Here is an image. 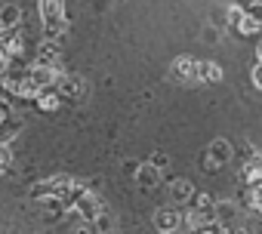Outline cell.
<instances>
[{
  "instance_id": "d6986e66",
  "label": "cell",
  "mask_w": 262,
  "mask_h": 234,
  "mask_svg": "<svg viewBox=\"0 0 262 234\" xmlns=\"http://www.w3.org/2000/svg\"><path fill=\"white\" fill-rule=\"evenodd\" d=\"M234 234H250V231H234Z\"/></svg>"
},
{
  "instance_id": "2e32d148",
  "label": "cell",
  "mask_w": 262,
  "mask_h": 234,
  "mask_svg": "<svg viewBox=\"0 0 262 234\" xmlns=\"http://www.w3.org/2000/svg\"><path fill=\"white\" fill-rule=\"evenodd\" d=\"M148 163H151V167H158V170H164V167H167V154H155Z\"/></svg>"
},
{
  "instance_id": "7a4b0ae2",
  "label": "cell",
  "mask_w": 262,
  "mask_h": 234,
  "mask_svg": "<svg viewBox=\"0 0 262 234\" xmlns=\"http://www.w3.org/2000/svg\"><path fill=\"white\" fill-rule=\"evenodd\" d=\"M207 157L216 160L219 167H225V163L234 157V148H231V142H228L225 136H216V139L210 142V148H207Z\"/></svg>"
},
{
  "instance_id": "ba28073f",
  "label": "cell",
  "mask_w": 262,
  "mask_h": 234,
  "mask_svg": "<svg viewBox=\"0 0 262 234\" xmlns=\"http://www.w3.org/2000/svg\"><path fill=\"white\" fill-rule=\"evenodd\" d=\"M210 222H213V219H210V216H204V213H194V209L182 213V225H185L191 234H194V231H201V228H204V225H210Z\"/></svg>"
},
{
  "instance_id": "277c9868",
  "label": "cell",
  "mask_w": 262,
  "mask_h": 234,
  "mask_svg": "<svg viewBox=\"0 0 262 234\" xmlns=\"http://www.w3.org/2000/svg\"><path fill=\"white\" fill-rule=\"evenodd\" d=\"M222 65L207 59V62H198V83H222Z\"/></svg>"
},
{
  "instance_id": "3957f363",
  "label": "cell",
  "mask_w": 262,
  "mask_h": 234,
  "mask_svg": "<svg viewBox=\"0 0 262 234\" xmlns=\"http://www.w3.org/2000/svg\"><path fill=\"white\" fill-rule=\"evenodd\" d=\"M155 225L161 228V234L164 231H173V228H182V213L176 206H161L155 213Z\"/></svg>"
},
{
  "instance_id": "52a82bcc",
  "label": "cell",
  "mask_w": 262,
  "mask_h": 234,
  "mask_svg": "<svg viewBox=\"0 0 262 234\" xmlns=\"http://www.w3.org/2000/svg\"><path fill=\"white\" fill-rule=\"evenodd\" d=\"M170 194H173V203H188L191 194H194V185L188 179H173L170 182Z\"/></svg>"
},
{
  "instance_id": "8fae6325",
  "label": "cell",
  "mask_w": 262,
  "mask_h": 234,
  "mask_svg": "<svg viewBox=\"0 0 262 234\" xmlns=\"http://www.w3.org/2000/svg\"><path fill=\"white\" fill-rule=\"evenodd\" d=\"M237 213V203L234 200H216V209H213V219L219 222V219H231Z\"/></svg>"
},
{
  "instance_id": "9a60e30c",
  "label": "cell",
  "mask_w": 262,
  "mask_h": 234,
  "mask_svg": "<svg viewBox=\"0 0 262 234\" xmlns=\"http://www.w3.org/2000/svg\"><path fill=\"white\" fill-rule=\"evenodd\" d=\"M219 170H222V167H219V163H216V160H210V157H207V154H204V173H210V176H216V173H219Z\"/></svg>"
},
{
  "instance_id": "4fadbf2b",
  "label": "cell",
  "mask_w": 262,
  "mask_h": 234,
  "mask_svg": "<svg viewBox=\"0 0 262 234\" xmlns=\"http://www.w3.org/2000/svg\"><path fill=\"white\" fill-rule=\"evenodd\" d=\"M250 213H256L262 219V188H253V203H250Z\"/></svg>"
},
{
  "instance_id": "e0dca14e",
  "label": "cell",
  "mask_w": 262,
  "mask_h": 234,
  "mask_svg": "<svg viewBox=\"0 0 262 234\" xmlns=\"http://www.w3.org/2000/svg\"><path fill=\"white\" fill-rule=\"evenodd\" d=\"M256 62H262V40L256 43Z\"/></svg>"
},
{
  "instance_id": "6da1fadb",
  "label": "cell",
  "mask_w": 262,
  "mask_h": 234,
  "mask_svg": "<svg viewBox=\"0 0 262 234\" xmlns=\"http://www.w3.org/2000/svg\"><path fill=\"white\" fill-rule=\"evenodd\" d=\"M170 77L179 83H198V59L194 56H176L170 65Z\"/></svg>"
},
{
  "instance_id": "ffe728a7",
  "label": "cell",
  "mask_w": 262,
  "mask_h": 234,
  "mask_svg": "<svg viewBox=\"0 0 262 234\" xmlns=\"http://www.w3.org/2000/svg\"><path fill=\"white\" fill-rule=\"evenodd\" d=\"M234 4H247V0H234Z\"/></svg>"
},
{
  "instance_id": "5b68a950",
  "label": "cell",
  "mask_w": 262,
  "mask_h": 234,
  "mask_svg": "<svg viewBox=\"0 0 262 234\" xmlns=\"http://www.w3.org/2000/svg\"><path fill=\"white\" fill-rule=\"evenodd\" d=\"M188 203H191L194 213H204V216L213 219V209H216V197H213V194H207V191H194ZM213 222H216V219H213Z\"/></svg>"
},
{
  "instance_id": "9c48e42d",
  "label": "cell",
  "mask_w": 262,
  "mask_h": 234,
  "mask_svg": "<svg viewBox=\"0 0 262 234\" xmlns=\"http://www.w3.org/2000/svg\"><path fill=\"white\" fill-rule=\"evenodd\" d=\"M241 19H244V4H234V0H228V10H225V19H222V22L234 31V25H237Z\"/></svg>"
},
{
  "instance_id": "7c38bea8",
  "label": "cell",
  "mask_w": 262,
  "mask_h": 234,
  "mask_svg": "<svg viewBox=\"0 0 262 234\" xmlns=\"http://www.w3.org/2000/svg\"><path fill=\"white\" fill-rule=\"evenodd\" d=\"M244 16L262 25V0H247V4H244Z\"/></svg>"
},
{
  "instance_id": "ac0fdd59",
  "label": "cell",
  "mask_w": 262,
  "mask_h": 234,
  "mask_svg": "<svg viewBox=\"0 0 262 234\" xmlns=\"http://www.w3.org/2000/svg\"><path fill=\"white\" fill-rule=\"evenodd\" d=\"M164 234H185L182 228H173V231H164Z\"/></svg>"
},
{
  "instance_id": "8992f818",
  "label": "cell",
  "mask_w": 262,
  "mask_h": 234,
  "mask_svg": "<svg viewBox=\"0 0 262 234\" xmlns=\"http://www.w3.org/2000/svg\"><path fill=\"white\" fill-rule=\"evenodd\" d=\"M136 182L142 188H158L161 185V170L151 167V163H142V167H136Z\"/></svg>"
},
{
  "instance_id": "5bb4252c",
  "label": "cell",
  "mask_w": 262,
  "mask_h": 234,
  "mask_svg": "<svg viewBox=\"0 0 262 234\" xmlns=\"http://www.w3.org/2000/svg\"><path fill=\"white\" fill-rule=\"evenodd\" d=\"M250 80H253V86H256V89H262V62H256V65H253Z\"/></svg>"
},
{
  "instance_id": "30bf717a",
  "label": "cell",
  "mask_w": 262,
  "mask_h": 234,
  "mask_svg": "<svg viewBox=\"0 0 262 234\" xmlns=\"http://www.w3.org/2000/svg\"><path fill=\"white\" fill-rule=\"evenodd\" d=\"M234 31H237V34H241V37H256V34H259V31H262V25H259V22H253V19H247V16H244V19H241V22H237V25H234Z\"/></svg>"
}]
</instances>
